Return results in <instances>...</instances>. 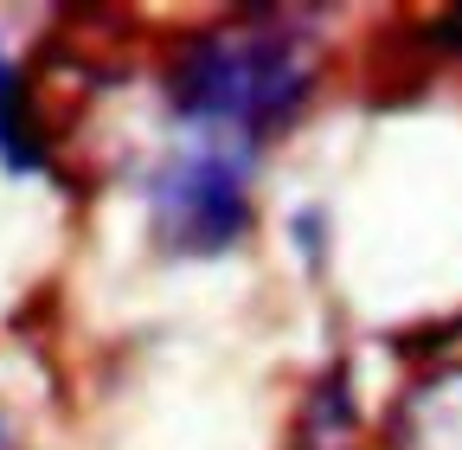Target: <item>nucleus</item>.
I'll use <instances>...</instances> for the list:
<instances>
[{
	"label": "nucleus",
	"mask_w": 462,
	"mask_h": 450,
	"mask_svg": "<svg viewBox=\"0 0 462 450\" xmlns=\"http://www.w3.org/2000/svg\"><path fill=\"white\" fill-rule=\"evenodd\" d=\"M161 90L180 123L257 148L263 136L296 123L315 97V52L296 26H206L167 52Z\"/></svg>",
	"instance_id": "1"
},
{
	"label": "nucleus",
	"mask_w": 462,
	"mask_h": 450,
	"mask_svg": "<svg viewBox=\"0 0 462 450\" xmlns=\"http://www.w3.org/2000/svg\"><path fill=\"white\" fill-rule=\"evenodd\" d=\"M148 219L173 258H218L251 232V142L193 129L148 174Z\"/></svg>",
	"instance_id": "2"
},
{
	"label": "nucleus",
	"mask_w": 462,
	"mask_h": 450,
	"mask_svg": "<svg viewBox=\"0 0 462 450\" xmlns=\"http://www.w3.org/2000/svg\"><path fill=\"white\" fill-rule=\"evenodd\" d=\"M0 161H7V174H39L45 167V129L32 109V84L7 52H0Z\"/></svg>",
	"instance_id": "3"
},
{
	"label": "nucleus",
	"mask_w": 462,
	"mask_h": 450,
	"mask_svg": "<svg viewBox=\"0 0 462 450\" xmlns=\"http://www.w3.org/2000/svg\"><path fill=\"white\" fill-rule=\"evenodd\" d=\"M302 431H309V450H334L346 431H354V399H346V380H340V373H328V380L309 392Z\"/></svg>",
	"instance_id": "4"
},
{
	"label": "nucleus",
	"mask_w": 462,
	"mask_h": 450,
	"mask_svg": "<svg viewBox=\"0 0 462 450\" xmlns=\"http://www.w3.org/2000/svg\"><path fill=\"white\" fill-rule=\"evenodd\" d=\"M437 39H443V45H462V7H456V14H443V20H437Z\"/></svg>",
	"instance_id": "5"
},
{
	"label": "nucleus",
	"mask_w": 462,
	"mask_h": 450,
	"mask_svg": "<svg viewBox=\"0 0 462 450\" xmlns=\"http://www.w3.org/2000/svg\"><path fill=\"white\" fill-rule=\"evenodd\" d=\"M0 450H20V444H14V425H7V412H0Z\"/></svg>",
	"instance_id": "6"
}]
</instances>
